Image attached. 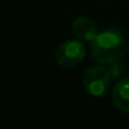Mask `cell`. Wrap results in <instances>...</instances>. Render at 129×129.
Here are the masks:
<instances>
[{"mask_svg":"<svg viewBox=\"0 0 129 129\" xmlns=\"http://www.w3.org/2000/svg\"><path fill=\"white\" fill-rule=\"evenodd\" d=\"M111 100L118 110L129 113V79H121L114 85Z\"/></svg>","mask_w":129,"mask_h":129,"instance_id":"obj_5","label":"cell"},{"mask_svg":"<svg viewBox=\"0 0 129 129\" xmlns=\"http://www.w3.org/2000/svg\"><path fill=\"white\" fill-rule=\"evenodd\" d=\"M86 56V48L80 39H67L61 43L56 51V61L62 67H74Z\"/></svg>","mask_w":129,"mask_h":129,"instance_id":"obj_2","label":"cell"},{"mask_svg":"<svg viewBox=\"0 0 129 129\" xmlns=\"http://www.w3.org/2000/svg\"><path fill=\"white\" fill-rule=\"evenodd\" d=\"M128 53H129V47H128Z\"/></svg>","mask_w":129,"mask_h":129,"instance_id":"obj_7","label":"cell"},{"mask_svg":"<svg viewBox=\"0 0 129 129\" xmlns=\"http://www.w3.org/2000/svg\"><path fill=\"white\" fill-rule=\"evenodd\" d=\"M110 80L108 69L103 66H92L85 71L82 76V85L90 95L103 96L109 89Z\"/></svg>","mask_w":129,"mask_h":129,"instance_id":"obj_3","label":"cell"},{"mask_svg":"<svg viewBox=\"0 0 129 129\" xmlns=\"http://www.w3.org/2000/svg\"><path fill=\"white\" fill-rule=\"evenodd\" d=\"M108 72H109V76L111 80H121L124 79V74H125V66L120 62V61H116V62H113L109 64V69H108Z\"/></svg>","mask_w":129,"mask_h":129,"instance_id":"obj_6","label":"cell"},{"mask_svg":"<svg viewBox=\"0 0 129 129\" xmlns=\"http://www.w3.org/2000/svg\"><path fill=\"white\" fill-rule=\"evenodd\" d=\"M125 37L116 28H109L96 34L91 41V57L99 64H110L120 61L125 52Z\"/></svg>","mask_w":129,"mask_h":129,"instance_id":"obj_1","label":"cell"},{"mask_svg":"<svg viewBox=\"0 0 129 129\" xmlns=\"http://www.w3.org/2000/svg\"><path fill=\"white\" fill-rule=\"evenodd\" d=\"M72 33L77 39L82 42H91L99 32L92 19L87 17H79L72 23Z\"/></svg>","mask_w":129,"mask_h":129,"instance_id":"obj_4","label":"cell"}]
</instances>
